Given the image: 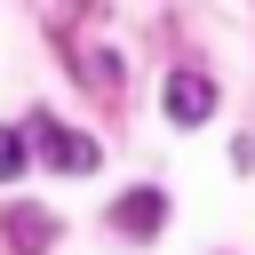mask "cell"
<instances>
[{"label":"cell","mask_w":255,"mask_h":255,"mask_svg":"<svg viewBox=\"0 0 255 255\" xmlns=\"http://www.w3.org/2000/svg\"><path fill=\"white\" fill-rule=\"evenodd\" d=\"M215 112V80L207 72H167V120L175 128H199Z\"/></svg>","instance_id":"obj_3"},{"label":"cell","mask_w":255,"mask_h":255,"mask_svg":"<svg viewBox=\"0 0 255 255\" xmlns=\"http://www.w3.org/2000/svg\"><path fill=\"white\" fill-rule=\"evenodd\" d=\"M159 223H167V191L159 183H135L128 199H112V231H128V239H159Z\"/></svg>","instance_id":"obj_2"},{"label":"cell","mask_w":255,"mask_h":255,"mask_svg":"<svg viewBox=\"0 0 255 255\" xmlns=\"http://www.w3.org/2000/svg\"><path fill=\"white\" fill-rule=\"evenodd\" d=\"M72 72H80V80H88V88H104V96H112V88H120V64H112V56H104V48H88V56H80V64H72Z\"/></svg>","instance_id":"obj_5"},{"label":"cell","mask_w":255,"mask_h":255,"mask_svg":"<svg viewBox=\"0 0 255 255\" xmlns=\"http://www.w3.org/2000/svg\"><path fill=\"white\" fill-rule=\"evenodd\" d=\"M32 143H40V159L56 167V175H88L96 159H104V143L96 135H80V128H64L56 112H32V128H24Z\"/></svg>","instance_id":"obj_1"},{"label":"cell","mask_w":255,"mask_h":255,"mask_svg":"<svg viewBox=\"0 0 255 255\" xmlns=\"http://www.w3.org/2000/svg\"><path fill=\"white\" fill-rule=\"evenodd\" d=\"M0 231H8L16 255H48L56 247V215L48 207H0Z\"/></svg>","instance_id":"obj_4"},{"label":"cell","mask_w":255,"mask_h":255,"mask_svg":"<svg viewBox=\"0 0 255 255\" xmlns=\"http://www.w3.org/2000/svg\"><path fill=\"white\" fill-rule=\"evenodd\" d=\"M24 151H32V135H24V128H0V183L24 175Z\"/></svg>","instance_id":"obj_6"}]
</instances>
